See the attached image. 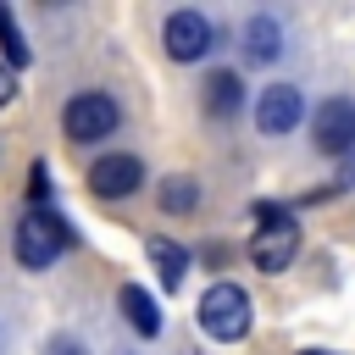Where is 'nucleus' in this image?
Instances as JSON below:
<instances>
[{"label": "nucleus", "instance_id": "1", "mask_svg": "<svg viewBox=\"0 0 355 355\" xmlns=\"http://www.w3.org/2000/svg\"><path fill=\"white\" fill-rule=\"evenodd\" d=\"M67 250H72V222H67V216H55V211L33 205V211L17 222V261H22L28 272L55 266Z\"/></svg>", "mask_w": 355, "mask_h": 355}, {"label": "nucleus", "instance_id": "2", "mask_svg": "<svg viewBox=\"0 0 355 355\" xmlns=\"http://www.w3.org/2000/svg\"><path fill=\"white\" fill-rule=\"evenodd\" d=\"M300 255V222L283 205H255V239H250V261L255 272H283Z\"/></svg>", "mask_w": 355, "mask_h": 355}, {"label": "nucleus", "instance_id": "3", "mask_svg": "<svg viewBox=\"0 0 355 355\" xmlns=\"http://www.w3.org/2000/svg\"><path fill=\"white\" fill-rule=\"evenodd\" d=\"M250 294L239 288V283H227V277H216L205 294H200V327L216 338V344H239L244 333H250Z\"/></svg>", "mask_w": 355, "mask_h": 355}, {"label": "nucleus", "instance_id": "4", "mask_svg": "<svg viewBox=\"0 0 355 355\" xmlns=\"http://www.w3.org/2000/svg\"><path fill=\"white\" fill-rule=\"evenodd\" d=\"M116 122H122V111H116V100H111L105 89H83V94H72L67 111H61V128H67V139H78V144L111 139Z\"/></svg>", "mask_w": 355, "mask_h": 355}, {"label": "nucleus", "instance_id": "5", "mask_svg": "<svg viewBox=\"0 0 355 355\" xmlns=\"http://www.w3.org/2000/svg\"><path fill=\"white\" fill-rule=\"evenodd\" d=\"M311 144H316L322 155H349V150H355V100H349V94H333V100L316 105V116H311Z\"/></svg>", "mask_w": 355, "mask_h": 355}, {"label": "nucleus", "instance_id": "6", "mask_svg": "<svg viewBox=\"0 0 355 355\" xmlns=\"http://www.w3.org/2000/svg\"><path fill=\"white\" fill-rule=\"evenodd\" d=\"M300 116H305V94H300L294 83H266V89H261V100H255V128H261L266 139L294 133Z\"/></svg>", "mask_w": 355, "mask_h": 355}, {"label": "nucleus", "instance_id": "7", "mask_svg": "<svg viewBox=\"0 0 355 355\" xmlns=\"http://www.w3.org/2000/svg\"><path fill=\"white\" fill-rule=\"evenodd\" d=\"M161 39H166V55H172V61H200V55L216 44V28H211L200 11H172Z\"/></svg>", "mask_w": 355, "mask_h": 355}, {"label": "nucleus", "instance_id": "8", "mask_svg": "<svg viewBox=\"0 0 355 355\" xmlns=\"http://www.w3.org/2000/svg\"><path fill=\"white\" fill-rule=\"evenodd\" d=\"M139 183H144L139 155H100V161L89 166V194H100V200H122V194H133Z\"/></svg>", "mask_w": 355, "mask_h": 355}, {"label": "nucleus", "instance_id": "9", "mask_svg": "<svg viewBox=\"0 0 355 355\" xmlns=\"http://www.w3.org/2000/svg\"><path fill=\"white\" fill-rule=\"evenodd\" d=\"M116 305H122V316H128V327H133L139 338H155V333H161V311H155V300H150L139 283H122Z\"/></svg>", "mask_w": 355, "mask_h": 355}, {"label": "nucleus", "instance_id": "10", "mask_svg": "<svg viewBox=\"0 0 355 355\" xmlns=\"http://www.w3.org/2000/svg\"><path fill=\"white\" fill-rule=\"evenodd\" d=\"M150 261H155V277H161V288H183V277H189V250L183 244H172V239H150Z\"/></svg>", "mask_w": 355, "mask_h": 355}, {"label": "nucleus", "instance_id": "11", "mask_svg": "<svg viewBox=\"0 0 355 355\" xmlns=\"http://www.w3.org/2000/svg\"><path fill=\"white\" fill-rule=\"evenodd\" d=\"M239 100H244L239 72H211V78H205V111H211V116H233Z\"/></svg>", "mask_w": 355, "mask_h": 355}, {"label": "nucleus", "instance_id": "12", "mask_svg": "<svg viewBox=\"0 0 355 355\" xmlns=\"http://www.w3.org/2000/svg\"><path fill=\"white\" fill-rule=\"evenodd\" d=\"M244 39H250L244 50H250L255 61H277V55H283V28H277L272 17H250V28H244Z\"/></svg>", "mask_w": 355, "mask_h": 355}, {"label": "nucleus", "instance_id": "13", "mask_svg": "<svg viewBox=\"0 0 355 355\" xmlns=\"http://www.w3.org/2000/svg\"><path fill=\"white\" fill-rule=\"evenodd\" d=\"M194 200H200V189H194V178H166L161 183V211H194Z\"/></svg>", "mask_w": 355, "mask_h": 355}, {"label": "nucleus", "instance_id": "14", "mask_svg": "<svg viewBox=\"0 0 355 355\" xmlns=\"http://www.w3.org/2000/svg\"><path fill=\"white\" fill-rule=\"evenodd\" d=\"M0 50H6V61L11 67H28V39L17 33V17L0 6Z\"/></svg>", "mask_w": 355, "mask_h": 355}, {"label": "nucleus", "instance_id": "15", "mask_svg": "<svg viewBox=\"0 0 355 355\" xmlns=\"http://www.w3.org/2000/svg\"><path fill=\"white\" fill-rule=\"evenodd\" d=\"M28 200H33V205L50 200V166H44V161H33V172H28Z\"/></svg>", "mask_w": 355, "mask_h": 355}, {"label": "nucleus", "instance_id": "16", "mask_svg": "<svg viewBox=\"0 0 355 355\" xmlns=\"http://www.w3.org/2000/svg\"><path fill=\"white\" fill-rule=\"evenodd\" d=\"M11 100H17V72L0 67V105H11Z\"/></svg>", "mask_w": 355, "mask_h": 355}, {"label": "nucleus", "instance_id": "17", "mask_svg": "<svg viewBox=\"0 0 355 355\" xmlns=\"http://www.w3.org/2000/svg\"><path fill=\"white\" fill-rule=\"evenodd\" d=\"M50 355H83V349H78V338H55V344H50Z\"/></svg>", "mask_w": 355, "mask_h": 355}, {"label": "nucleus", "instance_id": "18", "mask_svg": "<svg viewBox=\"0 0 355 355\" xmlns=\"http://www.w3.org/2000/svg\"><path fill=\"white\" fill-rule=\"evenodd\" d=\"M300 355H333V349H300Z\"/></svg>", "mask_w": 355, "mask_h": 355}]
</instances>
